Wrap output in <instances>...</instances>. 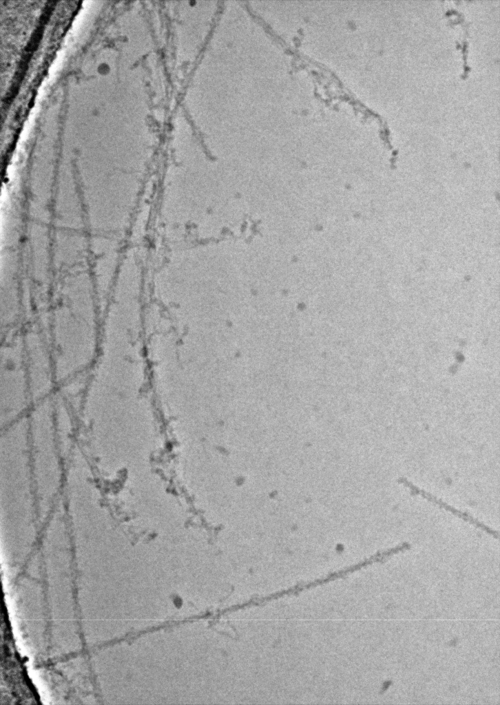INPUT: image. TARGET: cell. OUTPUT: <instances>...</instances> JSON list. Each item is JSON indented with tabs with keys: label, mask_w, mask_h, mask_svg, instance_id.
<instances>
[{
	"label": "cell",
	"mask_w": 500,
	"mask_h": 705,
	"mask_svg": "<svg viewBox=\"0 0 500 705\" xmlns=\"http://www.w3.org/2000/svg\"><path fill=\"white\" fill-rule=\"evenodd\" d=\"M397 481L399 483L408 488L412 494L420 496L426 499L427 501L434 503L439 507L450 512L457 518L463 520L465 522L468 523L469 524L472 525L475 527L479 528V529L488 534L494 538H499V533L497 531L486 525L485 524H483V523H481V521L471 516L470 514L461 511L454 507L453 506L448 505L443 500L437 498L431 493L426 492L422 489H420L419 487L412 483L410 481L407 480L406 478L400 477L397 479Z\"/></svg>",
	"instance_id": "obj_1"
}]
</instances>
